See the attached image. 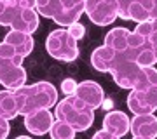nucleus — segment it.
Wrapping results in <instances>:
<instances>
[{"instance_id":"f257e3e1","label":"nucleus","mask_w":157,"mask_h":139,"mask_svg":"<svg viewBox=\"0 0 157 139\" xmlns=\"http://www.w3.org/2000/svg\"><path fill=\"white\" fill-rule=\"evenodd\" d=\"M19 103V115H28L39 110H51L58 103V89L51 82H37L23 85L16 90Z\"/></svg>"},{"instance_id":"f03ea898","label":"nucleus","mask_w":157,"mask_h":139,"mask_svg":"<svg viewBox=\"0 0 157 139\" xmlns=\"http://www.w3.org/2000/svg\"><path fill=\"white\" fill-rule=\"evenodd\" d=\"M54 118L70 123L77 132H84L94 123V110L84 104L77 96H67L65 99L56 103Z\"/></svg>"},{"instance_id":"7ed1b4c3","label":"nucleus","mask_w":157,"mask_h":139,"mask_svg":"<svg viewBox=\"0 0 157 139\" xmlns=\"http://www.w3.org/2000/svg\"><path fill=\"white\" fill-rule=\"evenodd\" d=\"M0 26H11L12 30L33 35L39 28V12H37V9L17 5L12 0H7Z\"/></svg>"},{"instance_id":"20e7f679","label":"nucleus","mask_w":157,"mask_h":139,"mask_svg":"<svg viewBox=\"0 0 157 139\" xmlns=\"http://www.w3.org/2000/svg\"><path fill=\"white\" fill-rule=\"evenodd\" d=\"M45 50L51 57L65 63H72L78 57L77 40L68 33L67 28L52 30L45 38Z\"/></svg>"},{"instance_id":"39448f33","label":"nucleus","mask_w":157,"mask_h":139,"mask_svg":"<svg viewBox=\"0 0 157 139\" xmlns=\"http://www.w3.org/2000/svg\"><path fill=\"white\" fill-rule=\"evenodd\" d=\"M121 0H86V14L96 26H108L119 17Z\"/></svg>"},{"instance_id":"423d86ee","label":"nucleus","mask_w":157,"mask_h":139,"mask_svg":"<svg viewBox=\"0 0 157 139\" xmlns=\"http://www.w3.org/2000/svg\"><path fill=\"white\" fill-rule=\"evenodd\" d=\"M126 103L133 115H147L157 111V83L145 90H131Z\"/></svg>"},{"instance_id":"0eeeda50","label":"nucleus","mask_w":157,"mask_h":139,"mask_svg":"<svg viewBox=\"0 0 157 139\" xmlns=\"http://www.w3.org/2000/svg\"><path fill=\"white\" fill-rule=\"evenodd\" d=\"M0 83L9 90H17L26 85V70L23 64L0 61Z\"/></svg>"},{"instance_id":"6e6552de","label":"nucleus","mask_w":157,"mask_h":139,"mask_svg":"<svg viewBox=\"0 0 157 139\" xmlns=\"http://www.w3.org/2000/svg\"><path fill=\"white\" fill-rule=\"evenodd\" d=\"M75 96L82 101L84 104H87L93 110H98L103 106V101H105V92L101 89V85L94 80H84L77 85V90H75Z\"/></svg>"},{"instance_id":"1a4fd4ad","label":"nucleus","mask_w":157,"mask_h":139,"mask_svg":"<svg viewBox=\"0 0 157 139\" xmlns=\"http://www.w3.org/2000/svg\"><path fill=\"white\" fill-rule=\"evenodd\" d=\"M54 120L56 118L49 110H39L25 115V127L32 136H44V134H49Z\"/></svg>"},{"instance_id":"9d476101","label":"nucleus","mask_w":157,"mask_h":139,"mask_svg":"<svg viewBox=\"0 0 157 139\" xmlns=\"http://www.w3.org/2000/svg\"><path fill=\"white\" fill-rule=\"evenodd\" d=\"M119 57H121V52L110 49L107 45H101V47L93 50V54H91V64H93V68H94L96 71L110 73L112 68L115 66V63L119 61Z\"/></svg>"},{"instance_id":"9b49d317","label":"nucleus","mask_w":157,"mask_h":139,"mask_svg":"<svg viewBox=\"0 0 157 139\" xmlns=\"http://www.w3.org/2000/svg\"><path fill=\"white\" fill-rule=\"evenodd\" d=\"M103 129L119 136V137H124L131 130V120H129V117L124 111L112 110L108 111L105 115V118H103Z\"/></svg>"},{"instance_id":"f8f14e48","label":"nucleus","mask_w":157,"mask_h":139,"mask_svg":"<svg viewBox=\"0 0 157 139\" xmlns=\"http://www.w3.org/2000/svg\"><path fill=\"white\" fill-rule=\"evenodd\" d=\"M133 136H143V137H157V117L154 113L147 115H135L131 118V130Z\"/></svg>"},{"instance_id":"ddd939ff","label":"nucleus","mask_w":157,"mask_h":139,"mask_svg":"<svg viewBox=\"0 0 157 139\" xmlns=\"http://www.w3.org/2000/svg\"><path fill=\"white\" fill-rule=\"evenodd\" d=\"M4 42L11 44L23 57H26V56L32 54V50L35 47L33 37L30 33H25V31H17V30H9L7 35L4 37Z\"/></svg>"},{"instance_id":"4468645a","label":"nucleus","mask_w":157,"mask_h":139,"mask_svg":"<svg viewBox=\"0 0 157 139\" xmlns=\"http://www.w3.org/2000/svg\"><path fill=\"white\" fill-rule=\"evenodd\" d=\"M17 115H19V103H17L16 90H0V117H4L6 120H12Z\"/></svg>"},{"instance_id":"2eb2a0df","label":"nucleus","mask_w":157,"mask_h":139,"mask_svg":"<svg viewBox=\"0 0 157 139\" xmlns=\"http://www.w3.org/2000/svg\"><path fill=\"white\" fill-rule=\"evenodd\" d=\"M119 17H122L126 21H136V23L150 21V0L133 2Z\"/></svg>"},{"instance_id":"dca6fc26","label":"nucleus","mask_w":157,"mask_h":139,"mask_svg":"<svg viewBox=\"0 0 157 139\" xmlns=\"http://www.w3.org/2000/svg\"><path fill=\"white\" fill-rule=\"evenodd\" d=\"M129 31L128 28H122V26H115L112 28L107 35H105V44L107 47L117 50V52H124L128 49V38H129Z\"/></svg>"},{"instance_id":"f3484780","label":"nucleus","mask_w":157,"mask_h":139,"mask_svg":"<svg viewBox=\"0 0 157 139\" xmlns=\"http://www.w3.org/2000/svg\"><path fill=\"white\" fill-rule=\"evenodd\" d=\"M136 63L141 68H150L157 64V45L152 44L150 40L145 45H141L136 50Z\"/></svg>"},{"instance_id":"a211bd4d","label":"nucleus","mask_w":157,"mask_h":139,"mask_svg":"<svg viewBox=\"0 0 157 139\" xmlns=\"http://www.w3.org/2000/svg\"><path fill=\"white\" fill-rule=\"evenodd\" d=\"M75 134H77V130L63 120H54L49 130L51 139H75Z\"/></svg>"},{"instance_id":"6ab92c4d","label":"nucleus","mask_w":157,"mask_h":139,"mask_svg":"<svg viewBox=\"0 0 157 139\" xmlns=\"http://www.w3.org/2000/svg\"><path fill=\"white\" fill-rule=\"evenodd\" d=\"M35 9L39 12V16L52 19L58 12L61 11V0H37Z\"/></svg>"},{"instance_id":"aec40b11","label":"nucleus","mask_w":157,"mask_h":139,"mask_svg":"<svg viewBox=\"0 0 157 139\" xmlns=\"http://www.w3.org/2000/svg\"><path fill=\"white\" fill-rule=\"evenodd\" d=\"M23 57L11 44L7 42H0V61H9V63H16V64H23Z\"/></svg>"},{"instance_id":"412c9836","label":"nucleus","mask_w":157,"mask_h":139,"mask_svg":"<svg viewBox=\"0 0 157 139\" xmlns=\"http://www.w3.org/2000/svg\"><path fill=\"white\" fill-rule=\"evenodd\" d=\"M70 11L86 14V0H61V11L59 12H70Z\"/></svg>"},{"instance_id":"4be33fe9","label":"nucleus","mask_w":157,"mask_h":139,"mask_svg":"<svg viewBox=\"0 0 157 139\" xmlns=\"http://www.w3.org/2000/svg\"><path fill=\"white\" fill-rule=\"evenodd\" d=\"M152 30H154V23L152 21H143V23H138V26H136L133 31L138 33V35H141V37H145V38H150Z\"/></svg>"},{"instance_id":"5701e85b","label":"nucleus","mask_w":157,"mask_h":139,"mask_svg":"<svg viewBox=\"0 0 157 139\" xmlns=\"http://www.w3.org/2000/svg\"><path fill=\"white\" fill-rule=\"evenodd\" d=\"M77 85L78 83L75 82L73 78H65V80L61 82V87H59V89H61V92L65 96H73L75 90H77Z\"/></svg>"},{"instance_id":"b1692460","label":"nucleus","mask_w":157,"mask_h":139,"mask_svg":"<svg viewBox=\"0 0 157 139\" xmlns=\"http://www.w3.org/2000/svg\"><path fill=\"white\" fill-rule=\"evenodd\" d=\"M68 33L72 35L75 40H80V38H84V35H86V26L84 24H80V23H73L72 26H68Z\"/></svg>"},{"instance_id":"393cba45","label":"nucleus","mask_w":157,"mask_h":139,"mask_svg":"<svg viewBox=\"0 0 157 139\" xmlns=\"http://www.w3.org/2000/svg\"><path fill=\"white\" fill-rule=\"evenodd\" d=\"M11 132V125H9V120H6L4 117H0V139H7Z\"/></svg>"},{"instance_id":"a878e982","label":"nucleus","mask_w":157,"mask_h":139,"mask_svg":"<svg viewBox=\"0 0 157 139\" xmlns=\"http://www.w3.org/2000/svg\"><path fill=\"white\" fill-rule=\"evenodd\" d=\"M91 139H121V137L115 136V134H112V132H108V130H105V129H101V130H98Z\"/></svg>"},{"instance_id":"bb28decb","label":"nucleus","mask_w":157,"mask_h":139,"mask_svg":"<svg viewBox=\"0 0 157 139\" xmlns=\"http://www.w3.org/2000/svg\"><path fill=\"white\" fill-rule=\"evenodd\" d=\"M12 2L23 7H32V9H35V4H37V0H12Z\"/></svg>"},{"instance_id":"cd10ccee","label":"nucleus","mask_w":157,"mask_h":139,"mask_svg":"<svg viewBox=\"0 0 157 139\" xmlns=\"http://www.w3.org/2000/svg\"><path fill=\"white\" fill-rule=\"evenodd\" d=\"M133 2H138V0H121V4H119V16H121V14H122V12L126 11Z\"/></svg>"},{"instance_id":"c85d7f7f","label":"nucleus","mask_w":157,"mask_h":139,"mask_svg":"<svg viewBox=\"0 0 157 139\" xmlns=\"http://www.w3.org/2000/svg\"><path fill=\"white\" fill-rule=\"evenodd\" d=\"M157 19V0H150V21Z\"/></svg>"},{"instance_id":"c756f323","label":"nucleus","mask_w":157,"mask_h":139,"mask_svg":"<svg viewBox=\"0 0 157 139\" xmlns=\"http://www.w3.org/2000/svg\"><path fill=\"white\" fill-rule=\"evenodd\" d=\"M152 23H154V30H152V35H150V42L157 45V19Z\"/></svg>"},{"instance_id":"7c9ffc66","label":"nucleus","mask_w":157,"mask_h":139,"mask_svg":"<svg viewBox=\"0 0 157 139\" xmlns=\"http://www.w3.org/2000/svg\"><path fill=\"white\" fill-rule=\"evenodd\" d=\"M6 5H7V0H0V21H2V16H4Z\"/></svg>"},{"instance_id":"2f4dec72","label":"nucleus","mask_w":157,"mask_h":139,"mask_svg":"<svg viewBox=\"0 0 157 139\" xmlns=\"http://www.w3.org/2000/svg\"><path fill=\"white\" fill-rule=\"evenodd\" d=\"M133 139H152V137H143V136H133Z\"/></svg>"},{"instance_id":"473e14b6","label":"nucleus","mask_w":157,"mask_h":139,"mask_svg":"<svg viewBox=\"0 0 157 139\" xmlns=\"http://www.w3.org/2000/svg\"><path fill=\"white\" fill-rule=\"evenodd\" d=\"M16 139H32V137H30V136H17Z\"/></svg>"}]
</instances>
